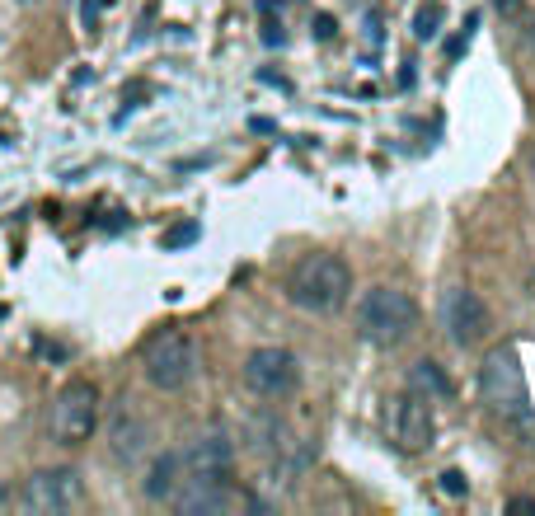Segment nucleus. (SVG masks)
Segmentation results:
<instances>
[{
	"label": "nucleus",
	"mask_w": 535,
	"mask_h": 516,
	"mask_svg": "<svg viewBox=\"0 0 535 516\" xmlns=\"http://www.w3.org/2000/svg\"><path fill=\"white\" fill-rule=\"evenodd\" d=\"M334 33H338L334 15H315V38H320V43H329V38H334Z\"/></svg>",
	"instance_id": "obj_18"
},
{
	"label": "nucleus",
	"mask_w": 535,
	"mask_h": 516,
	"mask_svg": "<svg viewBox=\"0 0 535 516\" xmlns=\"http://www.w3.org/2000/svg\"><path fill=\"white\" fill-rule=\"evenodd\" d=\"M179 502V512L188 516H226V512H245V507H259V502L240 493V488H230V479H188V488L174 493Z\"/></svg>",
	"instance_id": "obj_10"
},
{
	"label": "nucleus",
	"mask_w": 535,
	"mask_h": 516,
	"mask_svg": "<svg viewBox=\"0 0 535 516\" xmlns=\"http://www.w3.org/2000/svg\"><path fill=\"white\" fill-rule=\"evenodd\" d=\"M198 235H202L198 221H184V226H169L165 235H160V244H165V249H184V244H193Z\"/></svg>",
	"instance_id": "obj_16"
},
{
	"label": "nucleus",
	"mask_w": 535,
	"mask_h": 516,
	"mask_svg": "<svg viewBox=\"0 0 535 516\" xmlns=\"http://www.w3.org/2000/svg\"><path fill=\"white\" fill-rule=\"evenodd\" d=\"M47 427H52L57 446H85L94 437V427H99V385H90V380L62 385L57 399H52Z\"/></svg>",
	"instance_id": "obj_6"
},
{
	"label": "nucleus",
	"mask_w": 535,
	"mask_h": 516,
	"mask_svg": "<svg viewBox=\"0 0 535 516\" xmlns=\"http://www.w3.org/2000/svg\"><path fill=\"white\" fill-rule=\"evenodd\" d=\"M413 329H418V305H413L409 291L399 287H371L362 291L357 301V334L376 343V348H399L409 343Z\"/></svg>",
	"instance_id": "obj_2"
},
{
	"label": "nucleus",
	"mask_w": 535,
	"mask_h": 516,
	"mask_svg": "<svg viewBox=\"0 0 535 516\" xmlns=\"http://www.w3.org/2000/svg\"><path fill=\"white\" fill-rule=\"evenodd\" d=\"M245 385L263 399H282L301 385V362L287 348H254L245 357Z\"/></svg>",
	"instance_id": "obj_9"
},
{
	"label": "nucleus",
	"mask_w": 535,
	"mask_h": 516,
	"mask_svg": "<svg viewBox=\"0 0 535 516\" xmlns=\"http://www.w3.org/2000/svg\"><path fill=\"white\" fill-rule=\"evenodd\" d=\"M385 437H390V446H395V451H404V456L428 451L432 437H437L432 399L418 395V390H404V395L385 399Z\"/></svg>",
	"instance_id": "obj_7"
},
{
	"label": "nucleus",
	"mask_w": 535,
	"mask_h": 516,
	"mask_svg": "<svg viewBox=\"0 0 535 516\" xmlns=\"http://www.w3.org/2000/svg\"><path fill=\"white\" fill-rule=\"evenodd\" d=\"M10 507L19 516H57V512H71L85 502V479L76 470H33L29 479H19L15 493H10Z\"/></svg>",
	"instance_id": "obj_4"
},
{
	"label": "nucleus",
	"mask_w": 535,
	"mask_h": 516,
	"mask_svg": "<svg viewBox=\"0 0 535 516\" xmlns=\"http://www.w3.org/2000/svg\"><path fill=\"white\" fill-rule=\"evenodd\" d=\"M531 282H535V277H531Z\"/></svg>",
	"instance_id": "obj_25"
},
{
	"label": "nucleus",
	"mask_w": 535,
	"mask_h": 516,
	"mask_svg": "<svg viewBox=\"0 0 535 516\" xmlns=\"http://www.w3.org/2000/svg\"><path fill=\"white\" fill-rule=\"evenodd\" d=\"M526 165H531V179H535V146H531V155H526Z\"/></svg>",
	"instance_id": "obj_24"
},
{
	"label": "nucleus",
	"mask_w": 535,
	"mask_h": 516,
	"mask_svg": "<svg viewBox=\"0 0 535 516\" xmlns=\"http://www.w3.org/2000/svg\"><path fill=\"white\" fill-rule=\"evenodd\" d=\"M99 5H104V0H85V10H80L85 29H94V24H99Z\"/></svg>",
	"instance_id": "obj_19"
},
{
	"label": "nucleus",
	"mask_w": 535,
	"mask_h": 516,
	"mask_svg": "<svg viewBox=\"0 0 535 516\" xmlns=\"http://www.w3.org/2000/svg\"><path fill=\"white\" fill-rule=\"evenodd\" d=\"M442 329H446V338H451L456 348H474V343H484V338H489L493 319H489V305L479 301V291H470V287L446 291Z\"/></svg>",
	"instance_id": "obj_8"
},
{
	"label": "nucleus",
	"mask_w": 535,
	"mask_h": 516,
	"mask_svg": "<svg viewBox=\"0 0 535 516\" xmlns=\"http://www.w3.org/2000/svg\"><path fill=\"white\" fill-rule=\"evenodd\" d=\"M442 19H446L442 0H423L418 15H413V38H437V33H442Z\"/></svg>",
	"instance_id": "obj_15"
},
{
	"label": "nucleus",
	"mask_w": 535,
	"mask_h": 516,
	"mask_svg": "<svg viewBox=\"0 0 535 516\" xmlns=\"http://www.w3.org/2000/svg\"><path fill=\"white\" fill-rule=\"evenodd\" d=\"M479 395H484L493 418L531 432V395H526V376H521L512 348H493L484 357V366H479Z\"/></svg>",
	"instance_id": "obj_3"
},
{
	"label": "nucleus",
	"mask_w": 535,
	"mask_h": 516,
	"mask_svg": "<svg viewBox=\"0 0 535 516\" xmlns=\"http://www.w3.org/2000/svg\"><path fill=\"white\" fill-rule=\"evenodd\" d=\"M352 296V268L338 254H306L287 277V301L306 315H334Z\"/></svg>",
	"instance_id": "obj_1"
},
{
	"label": "nucleus",
	"mask_w": 535,
	"mask_h": 516,
	"mask_svg": "<svg viewBox=\"0 0 535 516\" xmlns=\"http://www.w3.org/2000/svg\"><path fill=\"white\" fill-rule=\"evenodd\" d=\"M381 43V15H367V47Z\"/></svg>",
	"instance_id": "obj_21"
},
{
	"label": "nucleus",
	"mask_w": 535,
	"mask_h": 516,
	"mask_svg": "<svg viewBox=\"0 0 535 516\" xmlns=\"http://www.w3.org/2000/svg\"><path fill=\"white\" fill-rule=\"evenodd\" d=\"M179 470H184V460L179 456H160L151 465V474H146V498H155V502H165V498H174L179 493Z\"/></svg>",
	"instance_id": "obj_13"
},
{
	"label": "nucleus",
	"mask_w": 535,
	"mask_h": 516,
	"mask_svg": "<svg viewBox=\"0 0 535 516\" xmlns=\"http://www.w3.org/2000/svg\"><path fill=\"white\" fill-rule=\"evenodd\" d=\"M113 451H118V460H137L141 456V441H146V423L141 418H132L127 409H118V418H113Z\"/></svg>",
	"instance_id": "obj_12"
},
{
	"label": "nucleus",
	"mask_w": 535,
	"mask_h": 516,
	"mask_svg": "<svg viewBox=\"0 0 535 516\" xmlns=\"http://www.w3.org/2000/svg\"><path fill=\"white\" fill-rule=\"evenodd\" d=\"M437 484H442L446 498H465V493H470V479H465L460 470H442V479H437Z\"/></svg>",
	"instance_id": "obj_17"
},
{
	"label": "nucleus",
	"mask_w": 535,
	"mask_h": 516,
	"mask_svg": "<svg viewBox=\"0 0 535 516\" xmlns=\"http://www.w3.org/2000/svg\"><path fill=\"white\" fill-rule=\"evenodd\" d=\"M507 512H517V516H535V498H512V502H507Z\"/></svg>",
	"instance_id": "obj_20"
},
{
	"label": "nucleus",
	"mask_w": 535,
	"mask_h": 516,
	"mask_svg": "<svg viewBox=\"0 0 535 516\" xmlns=\"http://www.w3.org/2000/svg\"><path fill=\"white\" fill-rule=\"evenodd\" d=\"M409 385L418 390V395H428V399H446L451 395V380H446V371L437 362H413V371H409Z\"/></svg>",
	"instance_id": "obj_14"
},
{
	"label": "nucleus",
	"mask_w": 535,
	"mask_h": 516,
	"mask_svg": "<svg viewBox=\"0 0 535 516\" xmlns=\"http://www.w3.org/2000/svg\"><path fill=\"white\" fill-rule=\"evenodd\" d=\"M465 47H470V29L460 33V38H451V43H446V57H460V52H465Z\"/></svg>",
	"instance_id": "obj_22"
},
{
	"label": "nucleus",
	"mask_w": 535,
	"mask_h": 516,
	"mask_svg": "<svg viewBox=\"0 0 535 516\" xmlns=\"http://www.w3.org/2000/svg\"><path fill=\"white\" fill-rule=\"evenodd\" d=\"M493 5H498L503 15H517V10H521V5H526V0H493Z\"/></svg>",
	"instance_id": "obj_23"
},
{
	"label": "nucleus",
	"mask_w": 535,
	"mask_h": 516,
	"mask_svg": "<svg viewBox=\"0 0 535 516\" xmlns=\"http://www.w3.org/2000/svg\"><path fill=\"white\" fill-rule=\"evenodd\" d=\"M179 460H184L188 479H221L235 465V446H230L226 432H202Z\"/></svg>",
	"instance_id": "obj_11"
},
{
	"label": "nucleus",
	"mask_w": 535,
	"mask_h": 516,
	"mask_svg": "<svg viewBox=\"0 0 535 516\" xmlns=\"http://www.w3.org/2000/svg\"><path fill=\"white\" fill-rule=\"evenodd\" d=\"M141 371H146L155 390H184L193 371H198V343L184 329H160L141 348Z\"/></svg>",
	"instance_id": "obj_5"
}]
</instances>
